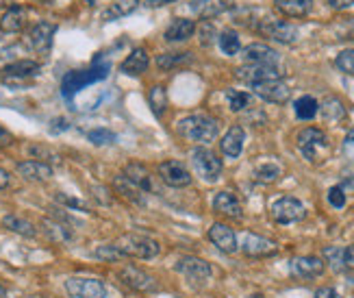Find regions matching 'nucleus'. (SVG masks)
I'll list each match as a JSON object with an SVG mask.
<instances>
[{"label":"nucleus","instance_id":"nucleus-18","mask_svg":"<svg viewBox=\"0 0 354 298\" xmlns=\"http://www.w3.org/2000/svg\"><path fill=\"white\" fill-rule=\"evenodd\" d=\"M326 270V263L322 261L319 257H296V259H291L289 263V272L298 277V279H315L319 274H324Z\"/></svg>","mask_w":354,"mask_h":298},{"label":"nucleus","instance_id":"nucleus-33","mask_svg":"<svg viewBox=\"0 0 354 298\" xmlns=\"http://www.w3.org/2000/svg\"><path fill=\"white\" fill-rule=\"evenodd\" d=\"M192 59H194L192 53H163V55L157 57V66L163 72H170V70H174L178 66L189 64Z\"/></svg>","mask_w":354,"mask_h":298},{"label":"nucleus","instance_id":"nucleus-14","mask_svg":"<svg viewBox=\"0 0 354 298\" xmlns=\"http://www.w3.org/2000/svg\"><path fill=\"white\" fill-rule=\"evenodd\" d=\"M243 61L250 66H274L279 68V53H276L274 49H270L268 44H250L243 49Z\"/></svg>","mask_w":354,"mask_h":298},{"label":"nucleus","instance_id":"nucleus-49","mask_svg":"<svg viewBox=\"0 0 354 298\" xmlns=\"http://www.w3.org/2000/svg\"><path fill=\"white\" fill-rule=\"evenodd\" d=\"M328 5L333 7V9H348V7H352L354 5V0H328Z\"/></svg>","mask_w":354,"mask_h":298},{"label":"nucleus","instance_id":"nucleus-23","mask_svg":"<svg viewBox=\"0 0 354 298\" xmlns=\"http://www.w3.org/2000/svg\"><path fill=\"white\" fill-rule=\"evenodd\" d=\"M213 209L226 216V218H233V220H239V218L243 216L241 211V205H239V200L230 194V192H220V194H215L213 198Z\"/></svg>","mask_w":354,"mask_h":298},{"label":"nucleus","instance_id":"nucleus-9","mask_svg":"<svg viewBox=\"0 0 354 298\" xmlns=\"http://www.w3.org/2000/svg\"><path fill=\"white\" fill-rule=\"evenodd\" d=\"M159 177L165 185L170 187H187L192 183V175L189 170L185 168L183 161H176V159H167V161H161L159 168Z\"/></svg>","mask_w":354,"mask_h":298},{"label":"nucleus","instance_id":"nucleus-47","mask_svg":"<svg viewBox=\"0 0 354 298\" xmlns=\"http://www.w3.org/2000/svg\"><path fill=\"white\" fill-rule=\"evenodd\" d=\"M61 202H66L68 207H74V209H81V211H87V207L83 205L81 200H74V198H68V196H59Z\"/></svg>","mask_w":354,"mask_h":298},{"label":"nucleus","instance_id":"nucleus-35","mask_svg":"<svg viewBox=\"0 0 354 298\" xmlns=\"http://www.w3.org/2000/svg\"><path fill=\"white\" fill-rule=\"evenodd\" d=\"M294 112H296V116L300 120H313L317 116V112H319V105H317V100L313 96H302V98L296 100Z\"/></svg>","mask_w":354,"mask_h":298},{"label":"nucleus","instance_id":"nucleus-7","mask_svg":"<svg viewBox=\"0 0 354 298\" xmlns=\"http://www.w3.org/2000/svg\"><path fill=\"white\" fill-rule=\"evenodd\" d=\"M270 213L279 225H294V222H300L306 218L304 205L294 196H283L279 200H274L272 207H270Z\"/></svg>","mask_w":354,"mask_h":298},{"label":"nucleus","instance_id":"nucleus-50","mask_svg":"<svg viewBox=\"0 0 354 298\" xmlns=\"http://www.w3.org/2000/svg\"><path fill=\"white\" fill-rule=\"evenodd\" d=\"M170 3H174V0H146V7L159 9V7H165V5H170Z\"/></svg>","mask_w":354,"mask_h":298},{"label":"nucleus","instance_id":"nucleus-17","mask_svg":"<svg viewBox=\"0 0 354 298\" xmlns=\"http://www.w3.org/2000/svg\"><path fill=\"white\" fill-rule=\"evenodd\" d=\"M41 72V66L37 61H28V59H22V61H15V64H9L0 70V78L3 81H28V78H33Z\"/></svg>","mask_w":354,"mask_h":298},{"label":"nucleus","instance_id":"nucleus-26","mask_svg":"<svg viewBox=\"0 0 354 298\" xmlns=\"http://www.w3.org/2000/svg\"><path fill=\"white\" fill-rule=\"evenodd\" d=\"M148 64H150V59H148L146 51L144 49H133V53L124 61H122L120 70L124 74H129V76H142L146 72Z\"/></svg>","mask_w":354,"mask_h":298},{"label":"nucleus","instance_id":"nucleus-27","mask_svg":"<svg viewBox=\"0 0 354 298\" xmlns=\"http://www.w3.org/2000/svg\"><path fill=\"white\" fill-rule=\"evenodd\" d=\"M18 175L26 181H48L53 177V168L44 161H22L18 164Z\"/></svg>","mask_w":354,"mask_h":298},{"label":"nucleus","instance_id":"nucleus-39","mask_svg":"<svg viewBox=\"0 0 354 298\" xmlns=\"http://www.w3.org/2000/svg\"><path fill=\"white\" fill-rule=\"evenodd\" d=\"M44 227H46L44 231L48 233L55 242H68V240H72V231H70L66 225L53 222V220H46V222H44Z\"/></svg>","mask_w":354,"mask_h":298},{"label":"nucleus","instance_id":"nucleus-5","mask_svg":"<svg viewBox=\"0 0 354 298\" xmlns=\"http://www.w3.org/2000/svg\"><path fill=\"white\" fill-rule=\"evenodd\" d=\"M257 30L261 35L270 37L272 42H279V44H296L300 30L296 24H291L287 20H276V18H266L257 24Z\"/></svg>","mask_w":354,"mask_h":298},{"label":"nucleus","instance_id":"nucleus-3","mask_svg":"<svg viewBox=\"0 0 354 298\" xmlns=\"http://www.w3.org/2000/svg\"><path fill=\"white\" fill-rule=\"evenodd\" d=\"M120 253L124 257H135V259H155L161 253V244L150 238V235H140V233H127L115 242Z\"/></svg>","mask_w":354,"mask_h":298},{"label":"nucleus","instance_id":"nucleus-29","mask_svg":"<svg viewBox=\"0 0 354 298\" xmlns=\"http://www.w3.org/2000/svg\"><path fill=\"white\" fill-rule=\"evenodd\" d=\"M137 7H140V0H115V3H111L102 11V20L111 22V20L127 18V15H131Z\"/></svg>","mask_w":354,"mask_h":298},{"label":"nucleus","instance_id":"nucleus-37","mask_svg":"<svg viewBox=\"0 0 354 298\" xmlns=\"http://www.w3.org/2000/svg\"><path fill=\"white\" fill-rule=\"evenodd\" d=\"M226 100H228V107L230 112H243V109L252 107V96L248 91H237V89H228L226 91Z\"/></svg>","mask_w":354,"mask_h":298},{"label":"nucleus","instance_id":"nucleus-6","mask_svg":"<svg viewBox=\"0 0 354 298\" xmlns=\"http://www.w3.org/2000/svg\"><path fill=\"white\" fill-rule=\"evenodd\" d=\"M192 166L207 183H215L222 175V161L218 159V155L203 146L192 150Z\"/></svg>","mask_w":354,"mask_h":298},{"label":"nucleus","instance_id":"nucleus-31","mask_svg":"<svg viewBox=\"0 0 354 298\" xmlns=\"http://www.w3.org/2000/svg\"><path fill=\"white\" fill-rule=\"evenodd\" d=\"M3 227L13 231V233H18V235H24V238H35L37 235V229L33 227V222L24 220V218H20V216H5Z\"/></svg>","mask_w":354,"mask_h":298},{"label":"nucleus","instance_id":"nucleus-55","mask_svg":"<svg viewBox=\"0 0 354 298\" xmlns=\"http://www.w3.org/2000/svg\"><path fill=\"white\" fill-rule=\"evenodd\" d=\"M41 3H53V0H41Z\"/></svg>","mask_w":354,"mask_h":298},{"label":"nucleus","instance_id":"nucleus-34","mask_svg":"<svg viewBox=\"0 0 354 298\" xmlns=\"http://www.w3.org/2000/svg\"><path fill=\"white\" fill-rule=\"evenodd\" d=\"M148 103H150L152 114H155L157 118H163L165 109H167V91H165V87L163 85L152 87L150 94H148Z\"/></svg>","mask_w":354,"mask_h":298},{"label":"nucleus","instance_id":"nucleus-45","mask_svg":"<svg viewBox=\"0 0 354 298\" xmlns=\"http://www.w3.org/2000/svg\"><path fill=\"white\" fill-rule=\"evenodd\" d=\"M342 268L354 270V246H346L342 250Z\"/></svg>","mask_w":354,"mask_h":298},{"label":"nucleus","instance_id":"nucleus-51","mask_svg":"<svg viewBox=\"0 0 354 298\" xmlns=\"http://www.w3.org/2000/svg\"><path fill=\"white\" fill-rule=\"evenodd\" d=\"M11 142H13L11 133H9V131H5L3 127H0V146H9Z\"/></svg>","mask_w":354,"mask_h":298},{"label":"nucleus","instance_id":"nucleus-16","mask_svg":"<svg viewBox=\"0 0 354 298\" xmlns=\"http://www.w3.org/2000/svg\"><path fill=\"white\" fill-rule=\"evenodd\" d=\"M241 250L248 257H272V255L279 253V246L268 238H261V235L245 233L243 242H241Z\"/></svg>","mask_w":354,"mask_h":298},{"label":"nucleus","instance_id":"nucleus-56","mask_svg":"<svg viewBox=\"0 0 354 298\" xmlns=\"http://www.w3.org/2000/svg\"><path fill=\"white\" fill-rule=\"evenodd\" d=\"M176 298H178V296H176Z\"/></svg>","mask_w":354,"mask_h":298},{"label":"nucleus","instance_id":"nucleus-42","mask_svg":"<svg viewBox=\"0 0 354 298\" xmlns=\"http://www.w3.org/2000/svg\"><path fill=\"white\" fill-rule=\"evenodd\" d=\"M94 257L98 259H104V261H118V259H124V255L120 253V248L115 244H106V246H100L98 250H94Z\"/></svg>","mask_w":354,"mask_h":298},{"label":"nucleus","instance_id":"nucleus-12","mask_svg":"<svg viewBox=\"0 0 354 298\" xmlns=\"http://www.w3.org/2000/svg\"><path fill=\"white\" fill-rule=\"evenodd\" d=\"M174 268H176V272H180L189 281H194V283H205V281H209L213 274L211 265L200 257H183Z\"/></svg>","mask_w":354,"mask_h":298},{"label":"nucleus","instance_id":"nucleus-32","mask_svg":"<svg viewBox=\"0 0 354 298\" xmlns=\"http://www.w3.org/2000/svg\"><path fill=\"white\" fill-rule=\"evenodd\" d=\"M322 116H324V120L328 122H339L346 118V107L342 103V98H337V96H328L324 98V103H322Z\"/></svg>","mask_w":354,"mask_h":298},{"label":"nucleus","instance_id":"nucleus-10","mask_svg":"<svg viewBox=\"0 0 354 298\" xmlns=\"http://www.w3.org/2000/svg\"><path fill=\"white\" fill-rule=\"evenodd\" d=\"M55 35H57V24L37 22L33 28L28 30V44H30V49H33L35 53L46 55V53H50V49H53Z\"/></svg>","mask_w":354,"mask_h":298},{"label":"nucleus","instance_id":"nucleus-54","mask_svg":"<svg viewBox=\"0 0 354 298\" xmlns=\"http://www.w3.org/2000/svg\"><path fill=\"white\" fill-rule=\"evenodd\" d=\"M5 3H7V0H0V7H3V5H5Z\"/></svg>","mask_w":354,"mask_h":298},{"label":"nucleus","instance_id":"nucleus-40","mask_svg":"<svg viewBox=\"0 0 354 298\" xmlns=\"http://www.w3.org/2000/svg\"><path fill=\"white\" fill-rule=\"evenodd\" d=\"M87 139L94 146H106V144H113L118 139V135L109 129H94V131L87 133Z\"/></svg>","mask_w":354,"mask_h":298},{"label":"nucleus","instance_id":"nucleus-38","mask_svg":"<svg viewBox=\"0 0 354 298\" xmlns=\"http://www.w3.org/2000/svg\"><path fill=\"white\" fill-rule=\"evenodd\" d=\"M254 179L259 183H274V181H279L281 179V166H276L272 161L261 164V166L254 168Z\"/></svg>","mask_w":354,"mask_h":298},{"label":"nucleus","instance_id":"nucleus-15","mask_svg":"<svg viewBox=\"0 0 354 298\" xmlns=\"http://www.w3.org/2000/svg\"><path fill=\"white\" fill-rule=\"evenodd\" d=\"M235 76L239 81L248 83V85H257L263 81H274V78H281V70L274 66H250L245 64L241 68L235 70Z\"/></svg>","mask_w":354,"mask_h":298},{"label":"nucleus","instance_id":"nucleus-44","mask_svg":"<svg viewBox=\"0 0 354 298\" xmlns=\"http://www.w3.org/2000/svg\"><path fill=\"white\" fill-rule=\"evenodd\" d=\"M328 202L335 209H342L346 205V194H344V190H342L339 185H335V187H330V190H328Z\"/></svg>","mask_w":354,"mask_h":298},{"label":"nucleus","instance_id":"nucleus-2","mask_svg":"<svg viewBox=\"0 0 354 298\" xmlns=\"http://www.w3.org/2000/svg\"><path fill=\"white\" fill-rule=\"evenodd\" d=\"M109 70H111V66L102 64V61H98V59L94 61V66H91L89 70H72L64 76V81H61V94H64V98L72 100L74 94H79L87 85H94V83L109 76Z\"/></svg>","mask_w":354,"mask_h":298},{"label":"nucleus","instance_id":"nucleus-4","mask_svg":"<svg viewBox=\"0 0 354 298\" xmlns=\"http://www.w3.org/2000/svg\"><path fill=\"white\" fill-rule=\"evenodd\" d=\"M298 148L302 152V157L306 161L311 164H319L324 152L328 150V137L322 129L309 127V129H302L298 133Z\"/></svg>","mask_w":354,"mask_h":298},{"label":"nucleus","instance_id":"nucleus-13","mask_svg":"<svg viewBox=\"0 0 354 298\" xmlns=\"http://www.w3.org/2000/svg\"><path fill=\"white\" fill-rule=\"evenodd\" d=\"M120 281L124 283L127 288L135 290V292H155L157 290V283H155V279H152L150 274H146L144 270L140 268H135V265H127V268H122L118 272Z\"/></svg>","mask_w":354,"mask_h":298},{"label":"nucleus","instance_id":"nucleus-24","mask_svg":"<svg viewBox=\"0 0 354 298\" xmlns=\"http://www.w3.org/2000/svg\"><path fill=\"white\" fill-rule=\"evenodd\" d=\"M196 33V22L194 20H187V18H174V22L165 28V42H185V40H189L192 35Z\"/></svg>","mask_w":354,"mask_h":298},{"label":"nucleus","instance_id":"nucleus-41","mask_svg":"<svg viewBox=\"0 0 354 298\" xmlns=\"http://www.w3.org/2000/svg\"><path fill=\"white\" fill-rule=\"evenodd\" d=\"M335 66L339 68L342 72L354 76V49H346V51H342L339 55H337Z\"/></svg>","mask_w":354,"mask_h":298},{"label":"nucleus","instance_id":"nucleus-21","mask_svg":"<svg viewBox=\"0 0 354 298\" xmlns=\"http://www.w3.org/2000/svg\"><path fill=\"white\" fill-rule=\"evenodd\" d=\"M243 142H245V131H243V127L235 124V127H230L224 133L220 148H222V152L226 157H230V159H237V157L241 155V150H243Z\"/></svg>","mask_w":354,"mask_h":298},{"label":"nucleus","instance_id":"nucleus-36","mask_svg":"<svg viewBox=\"0 0 354 298\" xmlns=\"http://www.w3.org/2000/svg\"><path fill=\"white\" fill-rule=\"evenodd\" d=\"M218 42H220V49H222V53H224V55H228V57H233V55H237V53L241 51V42H239V35L235 33V30H230V28L222 30L220 37H218Z\"/></svg>","mask_w":354,"mask_h":298},{"label":"nucleus","instance_id":"nucleus-46","mask_svg":"<svg viewBox=\"0 0 354 298\" xmlns=\"http://www.w3.org/2000/svg\"><path fill=\"white\" fill-rule=\"evenodd\" d=\"M213 35H215V30L211 24H203L200 26V42H203L205 46H209L213 42Z\"/></svg>","mask_w":354,"mask_h":298},{"label":"nucleus","instance_id":"nucleus-28","mask_svg":"<svg viewBox=\"0 0 354 298\" xmlns=\"http://www.w3.org/2000/svg\"><path fill=\"white\" fill-rule=\"evenodd\" d=\"M274 5L287 18H304L311 13L313 0H274Z\"/></svg>","mask_w":354,"mask_h":298},{"label":"nucleus","instance_id":"nucleus-19","mask_svg":"<svg viewBox=\"0 0 354 298\" xmlns=\"http://www.w3.org/2000/svg\"><path fill=\"white\" fill-rule=\"evenodd\" d=\"M209 240L218 246L222 253H235L237 250V235H235V231L230 229V227H226V225H220V222H215L211 229H209Z\"/></svg>","mask_w":354,"mask_h":298},{"label":"nucleus","instance_id":"nucleus-52","mask_svg":"<svg viewBox=\"0 0 354 298\" xmlns=\"http://www.w3.org/2000/svg\"><path fill=\"white\" fill-rule=\"evenodd\" d=\"M7 185H9V172L0 170V190H5Z\"/></svg>","mask_w":354,"mask_h":298},{"label":"nucleus","instance_id":"nucleus-22","mask_svg":"<svg viewBox=\"0 0 354 298\" xmlns=\"http://www.w3.org/2000/svg\"><path fill=\"white\" fill-rule=\"evenodd\" d=\"M26 15L28 13L22 5H11L3 13V18H0V30H5V33H20L26 26Z\"/></svg>","mask_w":354,"mask_h":298},{"label":"nucleus","instance_id":"nucleus-11","mask_svg":"<svg viewBox=\"0 0 354 298\" xmlns=\"http://www.w3.org/2000/svg\"><path fill=\"white\" fill-rule=\"evenodd\" d=\"M254 94L259 98H263L268 103H274V105H285L291 96V89L289 85L283 81V78H274V81H263V83H257L252 85Z\"/></svg>","mask_w":354,"mask_h":298},{"label":"nucleus","instance_id":"nucleus-20","mask_svg":"<svg viewBox=\"0 0 354 298\" xmlns=\"http://www.w3.org/2000/svg\"><path fill=\"white\" fill-rule=\"evenodd\" d=\"M124 177H127L133 185L140 187V190H142L144 194L155 192V183H152L150 170H148L144 164H140V161H131V164H127V168H124Z\"/></svg>","mask_w":354,"mask_h":298},{"label":"nucleus","instance_id":"nucleus-43","mask_svg":"<svg viewBox=\"0 0 354 298\" xmlns=\"http://www.w3.org/2000/svg\"><path fill=\"white\" fill-rule=\"evenodd\" d=\"M342 250L344 248H337V246H330V248L324 250V259L333 265L335 270H344L342 268Z\"/></svg>","mask_w":354,"mask_h":298},{"label":"nucleus","instance_id":"nucleus-8","mask_svg":"<svg viewBox=\"0 0 354 298\" xmlns=\"http://www.w3.org/2000/svg\"><path fill=\"white\" fill-rule=\"evenodd\" d=\"M66 292L70 298H106V286L100 279L72 277L66 281Z\"/></svg>","mask_w":354,"mask_h":298},{"label":"nucleus","instance_id":"nucleus-30","mask_svg":"<svg viewBox=\"0 0 354 298\" xmlns=\"http://www.w3.org/2000/svg\"><path fill=\"white\" fill-rule=\"evenodd\" d=\"M113 187H115V192L120 194V196H124L127 200H131V202H135V205H144V192L140 190L137 185H133L124 175H120V177H115V181H113Z\"/></svg>","mask_w":354,"mask_h":298},{"label":"nucleus","instance_id":"nucleus-48","mask_svg":"<svg viewBox=\"0 0 354 298\" xmlns=\"http://www.w3.org/2000/svg\"><path fill=\"white\" fill-rule=\"evenodd\" d=\"M315 298H339V294H337V290H333V288H319L315 292Z\"/></svg>","mask_w":354,"mask_h":298},{"label":"nucleus","instance_id":"nucleus-25","mask_svg":"<svg viewBox=\"0 0 354 298\" xmlns=\"http://www.w3.org/2000/svg\"><path fill=\"white\" fill-rule=\"evenodd\" d=\"M189 9L203 20H211V18H218L220 13H224L228 9L226 0H192Z\"/></svg>","mask_w":354,"mask_h":298},{"label":"nucleus","instance_id":"nucleus-53","mask_svg":"<svg viewBox=\"0 0 354 298\" xmlns=\"http://www.w3.org/2000/svg\"><path fill=\"white\" fill-rule=\"evenodd\" d=\"M87 5H96V0H85Z\"/></svg>","mask_w":354,"mask_h":298},{"label":"nucleus","instance_id":"nucleus-1","mask_svg":"<svg viewBox=\"0 0 354 298\" xmlns=\"http://www.w3.org/2000/svg\"><path fill=\"white\" fill-rule=\"evenodd\" d=\"M220 131V122L207 114H194L178 122V135L198 144H211Z\"/></svg>","mask_w":354,"mask_h":298}]
</instances>
